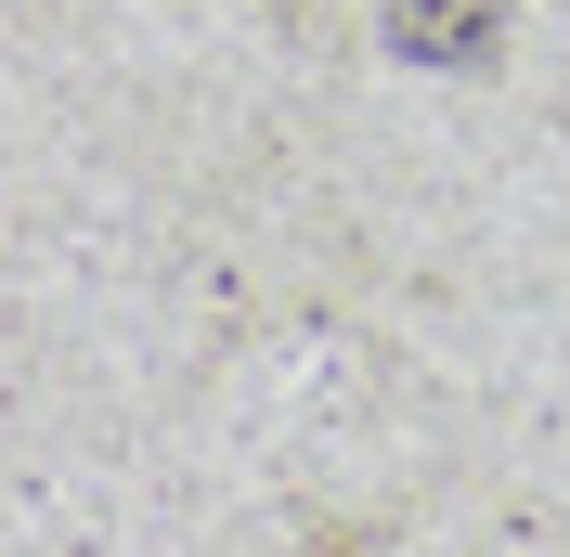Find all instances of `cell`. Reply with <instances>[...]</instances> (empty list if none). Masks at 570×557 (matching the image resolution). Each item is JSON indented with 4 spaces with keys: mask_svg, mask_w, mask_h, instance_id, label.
<instances>
[{
    "mask_svg": "<svg viewBox=\"0 0 570 557\" xmlns=\"http://www.w3.org/2000/svg\"><path fill=\"white\" fill-rule=\"evenodd\" d=\"M376 39L428 78H480L505 52V0H376Z\"/></svg>",
    "mask_w": 570,
    "mask_h": 557,
    "instance_id": "1",
    "label": "cell"
}]
</instances>
